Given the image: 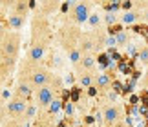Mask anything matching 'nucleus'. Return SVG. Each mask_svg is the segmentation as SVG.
<instances>
[{
    "label": "nucleus",
    "instance_id": "obj_1",
    "mask_svg": "<svg viewBox=\"0 0 148 127\" xmlns=\"http://www.w3.org/2000/svg\"><path fill=\"white\" fill-rule=\"evenodd\" d=\"M51 40H53V29H51L49 18L40 13H35L31 18L29 45H27V53L24 58L29 62H35V63H42Z\"/></svg>",
    "mask_w": 148,
    "mask_h": 127
},
{
    "label": "nucleus",
    "instance_id": "obj_2",
    "mask_svg": "<svg viewBox=\"0 0 148 127\" xmlns=\"http://www.w3.org/2000/svg\"><path fill=\"white\" fill-rule=\"evenodd\" d=\"M53 78H55V74L44 63H35V62H29L26 58L18 60V63H16V80L27 84L33 91L51 84Z\"/></svg>",
    "mask_w": 148,
    "mask_h": 127
},
{
    "label": "nucleus",
    "instance_id": "obj_3",
    "mask_svg": "<svg viewBox=\"0 0 148 127\" xmlns=\"http://www.w3.org/2000/svg\"><path fill=\"white\" fill-rule=\"evenodd\" d=\"M82 29L77 26H70V24H60L59 31H57V40H59L60 47L64 49V53L68 55L71 66L81 58L79 53V40H81Z\"/></svg>",
    "mask_w": 148,
    "mask_h": 127
},
{
    "label": "nucleus",
    "instance_id": "obj_4",
    "mask_svg": "<svg viewBox=\"0 0 148 127\" xmlns=\"http://www.w3.org/2000/svg\"><path fill=\"white\" fill-rule=\"evenodd\" d=\"M20 47H22L20 33L8 31L4 36H0V62H8L16 66L20 56Z\"/></svg>",
    "mask_w": 148,
    "mask_h": 127
},
{
    "label": "nucleus",
    "instance_id": "obj_5",
    "mask_svg": "<svg viewBox=\"0 0 148 127\" xmlns=\"http://www.w3.org/2000/svg\"><path fill=\"white\" fill-rule=\"evenodd\" d=\"M29 105L27 100H22V98L16 96H9L8 100H4V103L0 105V122H24V114L26 109Z\"/></svg>",
    "mask_w": 148,
    "mask_h": 127
},
{
    "label": "nucleus",
    "instance_id": "obj_6",
    "mask_svg": "<svg viewBox=\"0 0 148 127\" xmlns=\"http://www.w3.org/2000/svg\"><path fill=\"white\" fill-rule=\"evenodd\" d=\"M59 91H60V80L57 78V76L51 80V84H48V85H44V87H38V89L33 91L31 102L35 103L37 111L38 113H46L48 107L57 100Z\"/></svg>",
    "mask_w": 148,
    "mask_h": 127
},
{
    "label": "nucleus",
    "instance_id": "obj_7",
    "mask_svg": "<svg viewBox=\"0 0 148 127\" xmlns=\"http://www.w3.org/2000/svg\"><path fill=\"white\" fill-rule=\"evenodd\" d=\"M90 15H92V2H73L68 7V13L62 16V24H70V26H77L81 27L84 22H88Z\"/></svg>",
    "mask_w": 148,
    "mask_h": 127
},
{
    "label": "nucleus",
    "instance_id": "obj_8",
    "mask_svg": "<svg viewBox=\"0 0 148 127\" xmlns=\"http://www.w3.org/2000/svg\"><path fill=\"white\" fill-rule=\"evenodd\" d=\"M101 116L106 125H115L123 120V107L119 103H106L101 111Z\"/></svg>",
    "mask_w": 148,
    "mask_h": 127
},
{
    "label": "nucleus",
    "instance_id": "obj_9",
    "mask_svg": "<svg viewBox=\"0 0 148 127\" xmlns=\"http://www.w3.org/2000/svg\"><path fill=\"white\" fill-rule=\"evenodd\" d=\"M75 74H93L95 73V55H81L75 63H73Z\"/></svg>",
    "mask_w": 148,
    "mask_h": 127
},
{
    "label": "nucleus",
    "instance_id": "obj_10",
    "mask_svg": "<svg viewBox=\"0 0 148 127\" xmlns=\"http://www.w3.org/2000/svg\"><path fill=\"white\" fill-rule=\"evenodd\" d=\"M112 85H113V74L108 73V71H102L99 74H95V80H93L92 87L97 89V93L104 95V93H108V91L112 89Z\"/></svg>",
    "mask_w": 148,
    "mask_h": 127
},
{
    "label": "nucleus",
    "instance_id": "obj_11",
    "mask_svg": "<svg viewBox=\"0 0 148 127\" xmlns=\"http://www.w3.org/2000/svg\"><path fill=\"white\" fill-rule=\"evenodd\" d=\"M90 34H92V42H93V55H97V53H101V51L106 47V44H108V34H106V31H104V27L92 29V31H90Z\"/></svg>",
    "mask_w": 148,
    "mask_h": 127
},
{
    "label": "nucleus",
    "instance_id": "obj_12",
    "mask_svg": "<svg viewBox=\"0 0 148 127\" xmlns=\"http://www.w3.org/2000/svg\"><path fill=\"white\" fill-rule=\"evenodd\" d=\"M8 9H9V13L18 15V16H26L27 18L29 9H31V4L27 2V0H13V2L8 4Z\"/></svg>",
    "mask_w": 148,
    "mask_h": 127
},
{
    "label": "nucleus",
    "instance_id": "obj_13",
    "mask_svg": "<svg viewBox=\"0 0 148 127\" xmlns=\"http://www.w3.org/2000/svg\"><path fill=\"white\" fill-rule=\"evenodd\" d=\"M11 96H16V98H22V100L31 102V98H33V89H31L27 84L15 80V87H13V93H11Z\"/></svg>",
    "mask_w": 148,
    "mask_h": 127
},
{
    "label": "nucleus",
    "instance_id": "obj_14",
    "mask_svg": "<svg viewBox=\"0 0 148 127\" xmlns=\"http://www.w3.org/2000/svg\"><path fill=\"white\" fill-rule=\"evenodd\" d=\"M26 16H18V15H13V13H8L5 16V24H8V29L13 31V33H20V29L26 26Z\"/></svg>",
    "mask_w": 148,
    "mask_h": 127
},
{
    "label": "nucleus",
    "instance_id": "obj_15",
    "mask_svg": "<svg viewBox=\"0 0 148 127\" xmlns=\"http://www.w3.org/2000/svg\"><path fill=\"white\" fill-rule=\"evenodd\" d=\"M79 53L81 55H93V42H92L90 31L81 34V40H79Z\"/></svg>",
    "mask_w": 148,
    "mask_h": 127
},
{
    "label": "nucleus",
    "instance_id": "obj_16",
    "mask_svg": "<svg viewBox=\"0 0 148 127\" xmlns=\"http://www.w3.org/2000/svg\"><path fill=\"white\" fill-rule=\"evenodd\" d=\"M29 127H55V124H53V118H51L49 114L38 113L35 116V120L29 124Z\"/></svg>",
    "mask_w": 148,
    "mask_h": 127
},
{
    "label": "nucleus",
    "instance_id": "obj_17",
    "mask_svg": "<svg viewBox=\"0 0 148 127\" xmlns=\"http://www.w3.org/2000/svg\"><path fill=\"white\" fill-rule=\"evenodd\" d=\"M57 7H59V2H57V0H48V2H42L40 5H38L37 13H40V15H44V16L49 18V15H53V11Z\"/></svg>",
    "mask_w": 148,
    "mask_h": 127
},
{
    "label": "nucleus",
    "instance_id": "obj_18",
    "mask_svg": "<svg viewBox=\"0 0 148 127\" xmlns=\"http://www.w3.org/2000/svg\"><path fill=\"white\" fill-rule=\"evenodd\" d=\"M95 74L97 73H93V74H75V80L81 87H92L93 80H95Z\"/></svg>",
    "mask_w": 148,
    "mask_h": 127
},
{
    "label": "nucleus",
    "instance_id": "obj_19",
    "mask_svg": "<svg viewBox=\"0 0 148 127\" xmlns=\"http://www.w3.org/2000/svg\"><path fill=\"white\" fill-rule=\"evenodd\" d=\"M135 7H137V15H139V18L148 24V2L135 4Z\"/></svg>",
    "mask_w": 148,
    "mask_h": 127
},
{
    "label": "nucleus",
    "instance_id": "obj_20",
    "mask_svg": "<svg viewBox=\"0 0 148 127\" xmlns=\"http://www.w3.org/2000/svg\"><path fill=\"white\" fill-rule=\"evenodd\" d=\"M88 22H90V26H92V29H97V27H102V26H101V15H95V13H92V15H90V18H88Z\"/></svg>",
    "mask_w": 148,
    "mask_h": 127
},
{
    "label": "nucleus",
    "instance_id": "obj_21",
    "mask_svg": "<svg viewBox=\"0 0 148 127\" xmlns=\"http://www.w3.org/2000/svg\"><path fill=\"white\" fill-rule=\"evenodd\" d=\"M135 20H139V15H137V11H130V13H126L123 16V22L124 24H132V22Z\"/></svg>",
    "mask_w": 148,
    "mask_h": 127
},
{
    "label": "nucleus",
    "instance_id": "obj_22",
    "mask_svg": "<svg viewBox=\"0 0 148 127\" xmlns=\"http://www.w3.org/2000/svg\"><path fill=\"white\" fill-rule=\"evenodd\" d=\"M0 127H29V124H20V122H0Z\"/></svg>",
    "mask_w": 148,
    "mask_h": 127
},
{
    "label": "nucleus",
    "instance_id": "obj_23",
    "mask_svg": "<svg viewBox=\"0 0 148 127\" xmlns=\"http://www.w3.org/2000/svg\"><path fill=\"white\" fill-rule=\"evenodd\" d=\"M8 31L9 29H8V24H5V18H4V16H0V36H4Z\"/></svg>",
    "mask_w": 148,
    "mask_h": 127
},
{
    "label": "nucleus",
    "instance_id": "obj_24",
    "mask_svg": "<svg viewBox=\"0 0 148 127\" xmlns=\"http://www.w3.org/2000/svg\"><path fill=\"white\" fill-rule=\"evenodd\" d=\"M139 60L143 62L145 66H146V63H148V47H145L143 51H141V55H139Z\"/></svg>",
    "mask_w": 148,
    "mask_h": 127
},
{
    "label": "nucleus",
    "instance_id": "obj_25",
    "mask_svg": "<svg viewBox=\"0 0 148 127\" xmlns=\"http://www.w3.org/2000/svg\"><path fill=\"white\" fill-rule=\"evenodd\" d=\"M143 87L148 89V69L145 71V76H143Z\"/></svg>",
    "mask_w": 148,
    "mask_h": 127
},
{
    "label": "nucleus",
    "instance_id": "obj_26",
    "mask_svg": "<svg viewBox=\"0 0 148 127\" xmlns=\"http://www.w3.org/2000/svg\"><path fill=\"white\" fill-rule=\"evenodd\" d=\"M4 11H5V7H4V2H0V16L4 15Z\"/></svg>",
    "mask_w": 148,
    "mask_h": 127
},
{
    "label": "nucleus",
    "instance_id": "obj_27",
    "mask_svg": "<svg viewBox=\"0 0 148 127\" xmlns=\"http://www.w3.org/2000/svg\"><path fill=\"white\" fill-rule=\"evenodd\" d=\"M2 93H4V87L0 85V105H2Z\"/></svg>",
    "mask_w": 148,
    "mask_h": 127
},
{
    "label": "nucleus",
    "instance_id": "obj_28",
    "mask_svg": "<svg viewBox=\"0 0 148 127\" xmlns=\"http://www.w3.org/2000/svg\"><path fill=\"white\" fill-rule=\"evenodd\" d=\"M146 69H148V63H146Z\"/></svg>",
    "mask_w": 148,
    "mask_h": 127
}]
</instances>
